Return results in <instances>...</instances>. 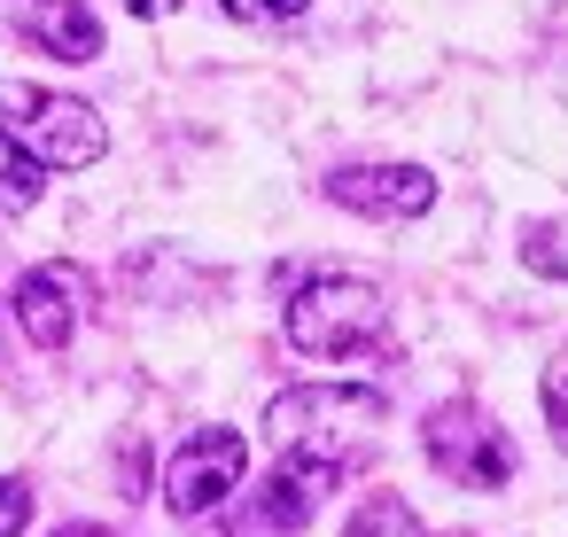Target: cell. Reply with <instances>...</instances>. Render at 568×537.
I'll use <instances>...</instances> for the list:
<instances>
[{"instance_id":"4","label":"cell","mask_w":568,"mask_h":537,"mask_svg":"<svg viewBox=\"0 0 568 537\" xmlns=\"http://www.w3.org/2000/svg\"><path fill=\"white\" fill-rule=\"evenodd\" d=\"M420 444H428V459H436L452 483H467V490H498V483L514 475V444H506V428H498L483 405H467V397L436 405L428 428H420Z\"/></svg>"},{"instance_id":"10","label":"cell","mask_w":568,"mask_h":537,"mask_svg":"<svg viewBox=\"0 0 568 537\" xmlns=\"http://www.w3.org/2000/svg\"><path fill=\"white\" fill-rule=\"evenodd\" d=\"M40 188H48V164H32L9 133H0V211H32Z\"/></svg>"},{"instance_id":"3","label":"cell","mask_w":568,"mask_h":537,"mask_svg":"<svg viewBox=\"0 0 568 537\" xmlns=\"http://www.w3.org/2000/svg\"><path fill=\"white\" fill-rule=\"evenodd\" d=\"M0 133L48 172H87L110 149L102 118L71 94H48V87H0Z\"/></svg>"},{"instance_id":"8","label":"cell","mask_w":568,"mask_h":537,"mask_svg":"<svg viewBox=\"0 0 568 537\" xmlns=\"http://www.w3.org/2000/svg\"><path fill=\"white\" fill-rule=\"evenodd\" d=\"M335 483H343V459L281 452V459H273V483H265V498H257L265 529H304V521L327 506V490H335Z\"/></svg>"},{"instance_id":"5","label":"cell","mask_w":568,"mask_h":537,"mask_svg":"<svg viewBox=\"0 0 568 537\" xmlns=\"http://www.w3.org/2000/svg\"><path fill=\"white\" fill-rule=\"evenodd\" d=\"M242 467H250L242 428H195V436L172 452V467H164V506H172L180 521H195V514H211L226 490H242Z\"/></svg>"},{"instance_id":"14","label":"cell","mask_w":568,"mask_h":537,"mask_svg":"<svg viewBox=\"0 0 568 537\" xmlns=\"http://www.w3.org/2000/svg\"><path fill=\"white\" fill-rule=\"evenodd\" d=\"M219 9H226L234 24H296L304 0H219Z\"/></svg>"},{"instance_id":"9","label":"cell","mask_w":568,"mask_h":537,"mask_svg":"<svg viewBox=\"0 0 568 537\" xmlns=\"http://www.w3.org/2000/svg\"><path fill=\"white\" fill-rule=\"evenodd\" d=\"M17 32L32 48H48L55 63H94L102 55V24L87 0H17Z\"/></svg>"},{"instance_id":"12","label":"cell","mask_w":568,"mask_h":537,"mask_svg":"<svg viewBox=\"0 0 568 537\" xmlns=\"http://www.w3.org/2000/svg\"><path fill=\"white\" fill-rule=\"evenodd\" d=\"M343 537H420V521H413V506H405V498H389V490H382V498H366V506L351 514V529H343Z\"/></svg>"},{"instance_id":"16","label":"cell","mask_w":568,"mask_h":537,"mask_svg":"<svg viewBox=\"0 0 568 537\" xmlns=\"http://www.w3.org/2000/svg\"><path fill=\"white\" fill-rule=\"evenodd\" d=\"M118 9H125V17H149V24H156V17H172V9H180V0H118Z\"/></svg>"},{"instance_id":"15","label":"cell","mask_w":568,"mask_h":537,"mask_svg":"<svg viewBox=\"0 0 568 537\" xmlns=\"http://www.w3.org/2000/svg\"><path fill=\"white\" fill-rule=\"evenodd\" d=\"M24 521H32V483L0 475V537H24Z\"/></svg>"},{"instance_id":"2","label":"cell","mask_w":568,"mask_h":537,"mask_svg":"<svg viewBox=\"0 0 568 537\" xmlns=\"http://www.w3.org/2000/svg\"><path fill=\"white\" fill-rule=\"evenodd\" d=\"M281 327H288V343L304 358H358V351H374L389 335V304L358 273H320V281H304L288 296Z\"/></svg>"},{"instance_id":"13","label":"cell","mask_w":568,"mask_h":537,"mask_svg":"<svg viewBox=\"0 0 568 537\" xmlns=\"http://www.w3.org/2000/svg\"><path fill=\"white\" fill-rule=\"evenodd\" d=\"M545 428H552V444L568 452V358L545 366Z\"/></svg>"},{"instance_id":"7","label":"cell","mask_w":568,"mask_h":537,"mask_svg":"<svg viewBox=\"0 0 568 537\" xmlns=\"http://www.w3.org/2000/svg\"><path fill=\"white\" fill-rule=\"evenodd\" d=\"M327 203H343L358 219H420L436 203V180L420 164H343V172H327Z\"/></svg>"},{"instance_id":"17","label":"cell","mask_w":568,"mask_h":537,"mask_svg":"<svg viewBox=\"0 0 568 537\" xmlns=\"http://www.w3.org/2000/svg\"><path fill=\"white\" fill-rule=\"evenodd\" d=\"M55 537H118V529H102V521H63Z\"/></svg>"},{"instance_id":"6","label":"cell","mask_w":568,"mask_h":537,"mask_svg":"<svg viewBox=\"0 0 568 537\" xmlns=\"http://www.w3.org/2000/svg\"><path fill=\"white\" fill-rule=\"evenodd\" d=\"M87 304H94V281L79 273V265H32L24 281H17V327H24V343H40V351H63L71 335H79V320H87Z\"/></svg>"},{"instance_id":"11","label":"cell","mask_w":568,"mask_h":537,"mask_svg":"<svg viewBox=\"0 0 568 537\" xmlns=\"http://www.w3.org/2000/svg\"><path fill=\"white\" fill-rule=\"evenodd\" d=\"M521 265L545 281H568V219H537L521 226Z\"/></svg>"},{"instance_id":"1","label":"cell","mask_w":568,"mask_h":537,"mask_svg":"<svg viewBox=\"0 0 568 537\" xmlns=\"http://www.w3.org/2000/svg\"><path fill=\"white\" fill-rule=\"evenodd\" d=\"M374 428H382V389H351V382H304V389H281L265 405L273 452H320L343 467L366 452Z\"/></svg>"}]
</instances>
